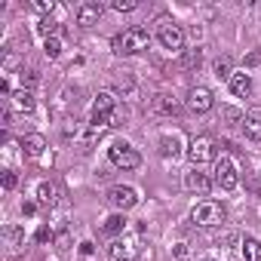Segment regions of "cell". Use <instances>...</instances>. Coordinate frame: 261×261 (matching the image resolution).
Here are the masks:
<instances>
[{"label": "cell", "instance_id": "1", "mask_svg": "<svg viewBox=\"0 0 261 261\" xmlns=\"http://www.w3.org/2000/svg\"><path fill=\"white\" fill-rule=\"evenodd\" d=\"M148 43H151V34L145 31V28H126L123 34H117L114 37V53L117 56H136V53H142V49H148Z\"/></svg>", "mask_w": 261, "mask_h": 261}, {"label": "cell", "instance_id": "2", "mask_svg": "<svg viewBox=\"0 0 261 261\" xmlns=\"http://www.w3.org/2000/svg\"><path fill=\"white\" fill-rule=\"evenodd\" d=\"M108 160H111L117 169H123V172L142 166V154H139L133 145H129V142H114V145L108 148Z\"/></svg>", "mask_w": 261, "mask_h": 261}, {"label": "cell", "instance_id": "3", "mask_svg": "<svg viewBox=\"0 0 261 261\" xmlns=\"http://www.w3.org/2000/svg\"><path fill=\"white\" fill-rule=\"evenodd\" d=\"M191 218L197 224H203V227H218V224H224V206L215 203V200H203V203L194 206Z\"/></svg>", "mask_w": 261, "mask_h": 261}, {"label": "cell", "instance_id": "4", "mask_svg": "<svg viewBox=\"0 0 261 261\" xmlns=\"http://www.w3.org/2000/svg\"><path fill=\"white\" fill-rule=\"evenodd\" d=\"M157 40H160L163 49L181 53V46H185V31H181V25H175L172 19H163V22L157 25Z\"/></svg>", "mask_w": 261, "mask_h": 261}, {"label": "cell", "instance_id": "5", "mask_svg": "<svg viewBox=\"0 0 261 261\" xmlns=\"http://www.w3.org/2000/svg\"><path fill=\"white\" fill-rule=\"evenodd\" d=\"M215 185H218L221 191H233V188L240 185V172H237V163H233L227 154H221V157L215 160Z\"/></svg>", "mask_w": 261, "mask_h": 261}, {"label": "cell", "instance_id": "6", "mask_svg": "<svg viewBox=\"0 0 261 261\" xmlns=\"http://www.w3.org/2000/svg\"><path fill=\"white\" fill-rule=\"evenodd\" d=\"M188 160H191L194 166H203V163H212V160H218V157H215V142H212L209 136H200V139H194V142L188 145Z\"/></svg>", "mask_w": 261, "mask_h": 261}, {"label": "cell", "instance_id": "7", "mask_svg": "<svg viewBox=\"0 0 261 261\" xmlns=\"http://www.w3.org/2000/svg\"><path fill=\"white\" fill-rule=\"evenodd\" d=\"M108 203H111L114 209L126 212V209L139 206V191H136V188H129V185H114V188L108 191Z\"/></svg>", "mask_w": 261, "mask_h": 261}, {"label": "cell", "instance_id": "8", "mask_svg": "<svg viewBox=\"0 0 261 261\" xmlns=\"http://www.w3.org/2000/svg\"><path fill=\"white\" fill-rule=\"evenodd\" d=\"M139 252H142V246H139L136 237H117L111 243V258L114 261H136Z\"/></svg>", "mask_w": 261, "mask_h": 261}, {"label": "cell", "instance_id": "9", "mask_svg": "<svg viewBox=\"0 0 261 261\" xmlns=\"http://www.w3.org/2000/svg\"><path fill=\"white\" fill-rule=\"evenodd\" d=\"M114 105H117L114 92H98V95L92 98V108H89L92 123H108V120H111V114H114ZM108 126H111V123H108Z\"/></svg>", "mask_w": 261, "mask_h": 261}, {"label": "cell", "instance_id": "10", "mask_svg": "<svg viewBox=\"0 0 261 261\" xmlns=\"http://www.w3.org/2000/svg\"><path fill=\"white\" fill-rule=\"evenodd\" d=\"M212 105H215L212 89H206V86H194V89L188 92V108H191L194 114H206V111H212Z\"/></svg>", "mask_w": 261, "mask_h": 261}, {"label": "cell", "instance_id": "11", "mask_svg": "<svg viewBox=\"0 0 261 261\" xmlns=\"http://www.w3.org/2000/svg\"><path fill=\"white\" fill-rule=\"evenodd\" d=\"M212 185H215V178H209L206 172H197V169H194V172H188V175H185V188H188L191 194L206 197V194L212 191Z\"/></svg>", "mask_w": 261, "mask_h": 261}, {"label": "cell", "instance_id": "12", "mask_svg": "<svg viewBox=\"0 0 261 261\" xmlns=\"http://www.w3.org/2000/svg\"><path fill=\"white\" fill-rule=\"evenodd\" d=\"M4 240L10 246V255H22L25 252V230L19 224H7L4 227Z\"/></svg>", "mask_w": 261, "mask_h": 261}, {"label": "cell", "instance_id": "13", "mask_svg": "<svg viewBox=\"0 0 261 261\" xmlns=\"http://www.w3.org/2000/svg\"><path fill=\"white\" fill-rule=\"evenodd\" d=\"M101 13H105L101 4H80V7H77V25L89 28V25H95V22L101 19Z\"/></svg>", "mask_w": 261, "mask_h": 261}, {"label": "cell", "instance_id": "14", "mask_svg": "<svg viewBox=\"0 0 261 261\" xmlns=\"http://www.w3.org/2000/svg\"><path fill=\"white\" fill-rule=\"evenodd\" d=\"M243 133L252 142H261V111H249L243 117Z\"/></svg>", "mask_w": 261, "mask_h": 261}, {"label": "cell", "instance_id": "15", "mask_svg": "<svg viewBox=\"0 0 261 261\" xmlns=\"http://www.w3.org/2000/svg\"><path fill=\"white\" fill-rule=\"evenodd\" d=\"M227 86H230V92H233L237 98H249V95H252V77H249V74H233V77L227 80Z\"/></svg>", "mask_w": 261, "mask_h": 261}, {"label": "cell", "instance_id": "16", "mask_svg": "<svg viewBox=\"0 0 261 261\" xmlns=\"http://www.w3.org/2000/svg\"><path fill=\"white\" fill-rule=\"evenodd\" d=\"M240 255H243V261H261V240L258 237H243L240 240Z\"/></svg>", "mask_w": 261, "mask_h": 261}, {"label": "cell", "instance_id": "17", "mask_svg": "<svg viewBox=\"0 0 261 261\" xmlns=\"http://www.w3.org/2000/svg\"><path fill=\"white\" fill-rule=\"evenodd\" d=\"M10 105H13L16 111H25V114H28V111H34L37 101H34V92H31V89H16V92L10 95Z\"/></svg>", "mask_w": 261, "mask_h": 261}, {"label": "cell", "instance_id": "18", "mask_svg": "<svg viewBox=\"0 0 261 261\" xmlns=\"http://www.w3.org/2000/svg\"><path fill=\"white\" fill-rule=\"evenodd\" d=\"M22 148H25V157L37 160V157L43 154V148H46V139H43V136H37V133H31V136H25Z\"/></svg>", "mask_w": 261, "mask_h": 261}, {"label": "cell", "instance_id": "19", "mask_svg": "<svg viewBox=\"0 0 261 261\" xmlns=\"http://www.w3.org/2000/svg\"><path fill=\"white\" fill-rule=\"evenodd\" d=\"M160 157H166V160L181 157V139L178 136H163L160 139Z\"/></svg>", "mask_w": 261, "mask_h": 261}, {"label": "cell", "instance_id": "20", "mask_svg": "<svg viewBox=\"0 0 261 261\" xmlns=\"http://www.w3.org/2000/svg\"><path fill=\"white\" fill-rule=\"evenodd\" d=\"M37 203H40V206H49V209H53V206L59 203V191H56V185L43 181V185L37 188Z\"/></svg>", "mask_w": 261, "mask_h": 261}, {"label": "cell", "instance_id": "21", "mask_svg": "<svg viewBox=\"0 0 261 261\" xmlns=\"http://www.w3.org/2000/svg\"><path fill=\"white\" fill-rule=\"evenodd\" d=\"M154 108H157L160 114H178V101H175V95H169V92H160L157 101H154Z\"/></svg>", "mask_w": 261, "mask_h": 261}, {"label": "cell", "instance_id": "22", "mask_svg": "<svg viewBox=\"0 0 261 261\" xmlns=\"http://www.w3.org/2000/svg\"><path fill=\"white\" fill-rule=\"evenodd\" d=\"M101 230H105L108 237H114V240H117V237L126 230V218H123V215H111V218L101 224Z\"/></svg>", "mask_w": 261, "mask_h": 261}, {"label": "cell", "instance_id": "23", "mask_svg": "<svg viewBox=\"0 0 261 261\" xmlns=\"http://www.w3.org/2000/svg\"><path fill=\"white\" fill-rule=\"evenodd\" d=\"M212 71H215V77H218V80H230V77H233V71H230V59H227V56L215 59Z\"/></svg>", "mask_w": 261, "mask_h": 261}, {"label": "cell", "instance_id": "24", "mask_svg": "<svg viewBox=\"0 0 261 261\" xmlns=\"http://www.w3.org/2000/svg\"><path fill=\"white\" fill-rule=\"evenodd\" d=\"M37 31L49 40V37H59V31H62V28H59V22H53V19L46 16V19H40V22H37Z\"/></svg>", "mask_w": 261, "mask_h": 261}, {"label": "cell", "instance_id": "25", "mask_svg": "<svg viewBox=\"0 0 261 261\" xmlns=\"http://www.w3.org/2000/svg\"><path fill=\"white\" fill-rule=\"evenodd\" d=\"M43 49H46L49 59H59V56H62V40H59V37H49V40L43 43Z\"/></svg>", "mask_w": 261, "mask_h": 261}, {"label": "cell", "instance_id": "26", "mask_svg": "<svg viewBox=\"0 0 261 261\" xmlns=\"http://www.w3.org/2000/svg\"><path fill=\"white\" fill-rule=\"evenodd\" d=\"M117 13H133L136 7H139V0H114V4H111Z\"/></svg>", "mask_w": 261, "mask_h": 261}, {"label": "cell", "instance_id": "27", "mask_svg": "<svg viewBox=\"0 0 261 261\" xmlns=\"http://www.w3.org/2000/svg\"><path fill=\"white\" fill-rule=\"evenodd\" d=\"M19 77H22V89H31L34 83H37V71H19Z\"/></svg>", "mask_w": 261, "mask_h": 261}, {"label": "cell", "instance_id": "28", "mask_svg": "<svg viewBox=\"0 0 261 261\" xmlns=\"http://www.w3.org/2000/svg\"><path fill=\"white\" fill-rule=\"evenodd\" d=\"M34 10H37V13H43V19H46V13H53V10H56V0H34Z\"/></svg>", "mask_w": 261, "mask_h": 261}, {"label": "cell", "instance_id": "29", "mask_svg": "<svg viewBox=\"0 0 261 261\" xmlns=\"http://www.w3.org/2000/svg\"><path fill=\"white\" fill-rule=\"evenodd\" d=\"M4 188H7V191H13V188H16V172H10V169L4 172Z\"/></svg>", "mask_w": 261, "mask_h": 261}, {"label": "cell", "instance_id": "30", "mask_svg": "<svg viewBox=\"0 0 261 261\" xmlns=\"http://www.w3.org/2000/svg\"><path fill=\"white\" fill-rule=\"evenodd\" d=\"M185 65H188V68L200 65V49H197V53H188V56H185Z\"/></svg>", "mask_w": 261, "mask_h": 261}, {"label": "cell", "instance_id": "31", "mask_svg": "<svg viewBox=\"0 0 261 261\" xmlns=\"http://www.w3.org/2000/svg\"><path fill=\"white\" fill-rule=\"evenodd\" d=\"M34 209H37L34 203H22V212H25V215H34Z\"/></svg>", "mask_w": 261, "mask_h": 261}, {"label": "cell", "instance_id": "32", "mask_svg": "<svg viewBox=\"0 0 261 261\" xmlns=\"http://www.w3.org/2000/svg\"><path fill=\"white\" fill-rule=\"evenodd\" d=\"M49 237H53V233H49L46 227H40V230H37V240H40V243H43V240H49Z\"/></svg>", "mask_w": 261, "mask_h": 261}, {"label": "cell", "instance_id": "33", "mask_svg": "<svg viewBox=\"0 0 261 261\" xmlns=\"http://www.w3.org/2000/svg\"><path fill=\"white\" fill-rule=\"evenodd\" d=\"M200 261H215V258H200Z\"/></svg>", "mask_w": 261, "mask_h": 261}]
</instances>
